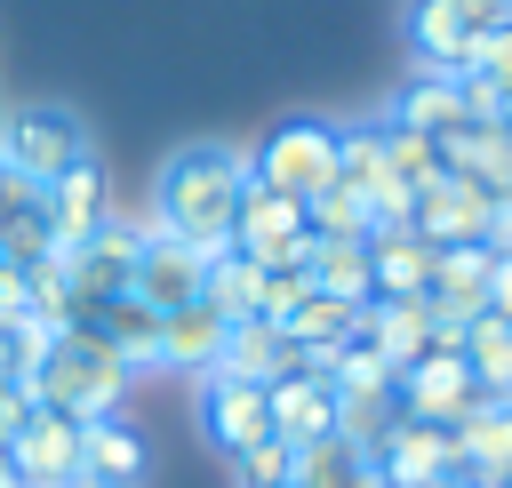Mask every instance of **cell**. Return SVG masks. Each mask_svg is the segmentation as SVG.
Instances as JSON below:
<instances>
[{
    "instance_id": "3",
    "label": "cell",
    "mask_w": 512,
    "mask_h": 488,
    "mask_svg": "<svg viewBox=\"0 0 512 488\" xmlns=\"http://www.w3.org/2000/svg\"><path fill=\"white\" fill-rule=\"evenodd\" d=\"M136 240H144V224L104 216L88 240L56 248V272H64V296H72V312H80V320H88V312H104L112 296H128V280H136Z\"/></svg>"
},
{
    "instance_id": "20",
    "label": "cell",
    "mask_w": 512,
    "mask_h": 488,
    "mask_svg": "<svg viewBox=\"0 0 512 488\" xmlns=\"http://www.w3.org/2000/svg\"><path fill=\"white\" fill-rule=\"evenodd\" d=\"M288 368H296V344H288L272 320H232V328H224L216 376H240V384H280Z\"/></svg>"
},
{
    "instance_id": "4",
    "label": "cell",
    "mask_w": 512,
    "mask_h": 488,
    "mask_svg": "<svg viewBox=\"0 0 512 488\" xmlns=\"http://www.w3.org/2000/svg\"><path fill=\"white\" fill-rule=\"evenodd\" d=\"M80 152H88V128H80V112H64V104H24V112L0 120V176L56 184Z\"/></svg>"
},
{
    "instance_id": "13",
    "label": "cell",
    "mask_w": 512,
    "mask_h": 488,
    "mask_svg": "<svg viewBox=\"0 0 512 488\" xmlns=\"http://www.w3.org/2000/svg\"><path fill=\"white\" fill-rule=\"evenodd\" d=\"M408 48H416V72H472L480 56V24L456 8V0H408Z\"/></svg>"
},
{
    "instance_id": "31",
    "label": "cell",
    "mask_w": 512,
    "mask_h": 488,
    "mask_svg": "<svg viewBox=\"0 0 512 488\" xmlns=\"http://www.w3.org/2000/svg\"><path fill=\"white\" fill-rule=\"evenodd\" d=\"M232 472H240V488H280V480H296V448L272 432V440L240 448V456H232Z\"/></svg>"
},
{
    "instance_id": "27",
    "label": "cell",
    "mask_w": 512,
    "mask_h": 488,
    "mask_svg": "<svg viewBox=\"0 0 512 488\" xmlns=\"http://www.w3.org/2000/svg\"><path fill=\"white\" fill-rule=\"evenodd\" d=\"M312 288L320 296H344V304H368L376 280H368V240H312Z\"/></svg>"
},
{
    "instance_id": "1",
    "label": "cell",
    "mask_w": 512,
    "mask_h": 488,
    "mask_svg": "<svg viewBox=\"0 0 512 488\" xmlns=\"http://www.w3.org/2000/svg\"><path fill=\"white\" fill-rule=\"evenodd\" d=\"M248 192V152L232 144H176L152 176V224L192 248H232V216Z\"/></svg>"
},
{
    "instance_id": "35",
    "label": "cell",
    "mask_w": 512,
    "mask_h": 488,
    "mask_svg": "<svg viewBox=\"0 0 512 488\" xmlns=\"http://www.w3.org/2000/svg\"><path fill=\"white\" fill-rule=\"evenodd\" d=\"M488 312L512 320V256H488Z\"/></svg>"
},
{
    "instance_id": "12",
    "label": "cell",
    "mask_w": 512,
    "mask_h": 488,
    "mask_svg": "<svg viewBox=\"0 0 512 488\" xmlns=\"http://www.w3.org/2000/svg\"><path fill=\"white\" fill-rule=\"evenodd\" d=\"M488 208H496V192L488 184H472V176H432L424 192H416V232L432 240V248H464V240H488Z\"/></svg>"
},
{
    "instance_id": "39",
    "label": "cell",
    "mask_w": 512,
    "mask_h": 488,
    "mask_svg": "<svg viewBox=\"0 0 512 488\" xmlns=\"http://www.w3.org/2000/svg\"><path fill=\"white\" fill-rule=\"evenodd\" d=\"M64 488H120V480H104V472H72Z\"/></svg>"
},
{
    "instance_id": "38",
    "label": "cell",
    "mask_w": 512,
    "mask_h": 488,
    "mask_svg": "<svg viewBox=\"0 0 512 488\" xmlns=\"http://www.w3.org/2000/svg\"><path fill=\"white\" fill-rule=\"evenodd\" d=\"M456 8H464V16L480 24V32H496V24H512V0H456Z\"/></svg>"
},
{
    "instance_id": "26",
    "label": "cell",
    "mask_w": 512,
    "mask_h": 488,
    "mask_svg": "<svg viewBox=\"0 0 512 488\" xmlns=\"http://www.w3.org/2000/svg\"><path fill=\"white\" fill-rule=\"evenodd\" d=\"M256 296H264V264L240 256V248H216L208 280H200V304H216L224 320H256Z\"/></svg>"
},
{
    "instance_id": "6",
    "label": "cell",
    "mask_w": 512,
    "mask_h": 488,
    "mask_svg": "<svg viewBox=\"0 0 512 488\" xmlns=\"http://www.w3.org/2000/svg\"><path fill=\"white\" fill-rule=\"evenodd\" d=\"M232 248H240V256H256L264 272H304V264H312V224H304V200L248 184V192H240V216H232Z\"/></svg>"
},
{
    "instance_id": "30",
    "label": "cell",
    "mask_w": 512,
    "mask_h": 488,
    "mask_svg": "<svg viewBox=\"0 0 512 488\" xmlns=\"http://www.w3.org/2000/svg\"><path fill=\"white\" fill-rule=\"evenodd\" d=\"M376 128H384V160H392V176H400V184H416V192H424L432 176H448V160H440V144H432V136L392 128V120H376Z\"/></svg>"
},
{
    "instance_id": "2",
    "label": "cell",
    "mask_w": 512,
    "mask_h": 488,
    "mask_svg": "<svg viewBox=\"0 0 512 488\" xmlns=\"http://www.w3.org/2000/svg\"><path fill=\"white\" fill-rule=\"evenodd\" d=\"M128 384H136V368L80 320V328H56L48 336V352L32 360V376H24V392L40 400V408H64V416H120V400H128Z\"/></svg>"
},
{
    "instance_id": "14",
    "label": "cell",
    "mask_w": 512,
    "mask_h": 488,
    "mask_svg": "<svg viewBox=\"0 0 512 488\" xmlns=\"http://www.w3.org/2000/svg\"><path fill=\"white\" fill-rule=\"evenodd\" d=\"M40 208H48V232H56V248H72V240H88L104 216H112V184H104V168H96V152H80L56 184H40Z\"/></svg>"
},
{
    "instance_id": "34",
    "label": "cell",
    "mask_w": 512,
    "mask_h": 488,
    "mask_svg": "<svg viewBox=\"0 0 512 488\" xmlns=\"http://www.w3.org/2000/svg\"><path fill=\"white\" fill-rule=\"evenodd\" d=\"M32 320V272L24 264H0V328Z\"/></svg>"
},
{
    "instance_id": "7",
    "label": "cell",
    "mask_w": 512,
    "mask_h": 488,
    "mask_svg": "<svg viewBox=\"0 0 512 488\" xmlns=\"http://www.w3.org/2000/svg\"><path fill=\"white\" fill-rule=\"evenodd\" d=\"M368 464L384 488H432V480H456V432L448 424H424V416H392L376 440H368Z\"/></svg>"
},
{
    "instance_id": "24",
    "label": "cell",
    "mask_w": 512,
    "mask_h": 488,
    "mask_svg": "<svg viewBox=\"0 0 512 488\" xmlns=\"http://www.w3.org/2000/svg\"><path fill=\"white\" fill-rule=\"evenodd\" d=\"M456 352H464V368H472V384H480L488 400H512V320H496V312L464 320Z\"/></svg>"
},
{
    "instance_id": "10",
    "label": "cell",
    "mask_w": 512,
    "mask_h": 488,
    "mask_svg": "<svg viewBox=\"0 0 512 488\" xmlns=\"http://www.w3.org/2000/svg\"><path fill=\"white\" fill-rule=\"evenodd\" d=\"M200 432H208V448L232 464L240 448H256V440H272V400H264V384H240V376H200Z\"/></svg>"
},
{
    "instance_id": "33",
    "label": "cell",
    "mask_w": 512,
    "mask_h": 488,
    "mask_svg": "<svg viewBox=\"0 0 512 488\" xmlns=\"http://www.w3.org/2000/svg\"><path fill=\"white\" fill-rule=\"evenodd\" d=\"M472 72H480L488 88H504V96H512V24L480 32V56H472Z\"/></svg>"
},
{
    "instance_id": "17",
    "label": "cell",
    "mask_w": 512,
    "mask_h": 488,
    "mask_svg": "<svg viewBox=\"0 0 512 488\" xmlns=\"http://www.w3.org/2000/svg\"><path fill=\"white\" fill-rule=\"evenodd\" d=\"M432 240L416 232V224H376L368 232V280H376V296H424L432 288Z\"/></svg>"
},
{
    "instance_id": "19",
    "label": "cell",
    "mask_w": 512,
    "mask_h": 488,
    "mask_svg": "<svg viewBox=\"0 0 512 488\" xmlns=\"http://www.w3.org/2000/svg\"><path fill=\"white\" fill-rule=\"evenodd\" d=\"M56 256V232H48V208H40V184L24 176H0V264H48Z\"/></svg>"
},
{
    "instance_id": "29",
    "label": "cell",
    "mask_w": 512,
    "mask_h": 488,
    "mask_svg": "<svg viewBox=\"0 0 512 488\" xmlns=\"http://www.w3.org/2000/svg\"><path fill=\"white\" fill-rule=\"evenodd\" d=\"M304 224H312V240H368V200L344 184H320L304 200Z\"/></svg>"
},
{
    "instance_id": "37",
    "label": "cell",
    "mask_w": 512,
    "mask_h": 488,
    "mask_svg": "<svg viewBox=\"0 0 512 488\" xmlns=\"http://www.w3.org/2000/svg\"><path fill=\"white\" fill-rule=\"evenodd\" d=\"M488 248L512 256V192H496V208H488Z\"/></svg>"
},
{
    "instance_id": "43",
    "label": "cell",
    "mask_w": 512,
    "mask_h": 488,
    "mask_svg": "<svg viewBox=\"0 0 512 488\" xmlns=\"http://www.w3.org/2000/svg\"><path fill=\"white\" fill-rule=\"evenodd\" d=\"M280 488H296V480H280Z\"/></svg>"
},
{
    "instance_id": "9",
    "label": "cell",
    "mask_w": 512,
    "mask_h": 488,
    "mask_svg": "<svg viewBox=\"0 0 512 488\" xmlns=\"http://www.w3.org/2000/svg\"><path fill=\"white\" fill-rule=\"evenodd\" d=\"M208 256H216V248H192V240H176V232L144 224L128 296H136V304H152V312H176V304H192V296H200V280H208Z\"/></svg>"
},
{
    "instance_id": "22",
    "label": "cell",
    "mask_w": 512,
    "mask_h": 488,
    "mask_svg": "<svg viewBox=\"0 0 512 488\" xmlns=\"http://www.w3.org/2000/svg\"><path fill=\"white\" fill-rule=\"evenodd\" d=\"M296 488H376L368 440H352V432H328V440L296 448Z\"/></svg>"
},
{
    "instance_id": "28",
    "label": "cell",
    "mask_w": 512,
    "mask_h": 488,
    "mask_svg": "<svg viewBox=\"0 0 512 488\" xmlns=\"http://www.w3.org/2000/svg\"><path fill=\"white\" fill-rule=\"evenodd\" d=\"M280 336L296 344V352H320V344H352L360 336V304H344V296H304L288 320H280Z\"/></svg>"
},
{
    "instance_id": "41",
    "label": "cell",
    "mask_w": 512,
    "mask_h": 488,
    "mask_svg": "<svg viewBox=\"0 0 512 488\" xmlns=\"http://www.w3.org/2000/svg\"><path fill=\"white\" fill-rule=\"evenodd\" d=\"M496 120H504V128H512V96H504V112H496Z\"/></svg>"
},
{
    "instance_id": "15",
    "label": "cell",
    "mask_w": 512,
    "mask_h": 488,
    "mask_svg": "<svg viewBox=\"0 0 512 488\" xmlns=\"http://www.w3.org/2000/svg\"><path fill=\"white\" fill-rule=\"evenodd\" d=\"M360 344L384 352V368L400 376L416 352H432V304L424 296H368L360 304Z\"/></svg>"
},
{
    "instance_id": "18",
    "label": "cell",
    "mask_w": 512,
    "mask_h": 488,
    "mask_svg": "<svg viewBox=\"0 0 512 488\" xmlns=\"http://www.w3.org/2000/svg\"><path fill=\"white\" fill-rule=\"evenodd\" d=\"M224 312L216 304H176V312H160V368H184V376H208L216 368V352H224Z\"/></svg>"
},
{
    "instance_id": "36",
    "label": "cell",
    "mask_w": 512,
    "mask_h": 488,
    "mask_svg": "<svg viewBox=\"0 0 512 488\" xmlns=\"http://www.w3.org/2000/svg\"><path fill=\"white\" fill-rule=\"evenodd\" d=\"M24 416H32V392H24V384H0V448L16 440V424H24Z\"/></svg>"
},
{
    "instance_id": "44",
    "label": "cell",
    "mask_w": 512,
    "mask_h": 488,
    "mask_svg": "<svg viewBox=\"0 0 512 488\" xmlns=\"http://www.w3.org/2000/svg\"><path fill=\"white\" fill-rule=\"evenodd\" d=\"M376 488H384V480H376Z\"/></svg>"
},
{
    "instance_id": "11",
    "label": "cell",
    "mask_w": 512,
    "mask_h": 488,
    "mask_svg": "<svg viewBox=\"0 0 512 488\" xmlns=\"http://www.w3.org/2000/svg\"><path fill=\"white\" fill-rule=\"evenodd\" d=\"M8 464H16L24 488H64L72 472H88V464H80V416L32 400V416H24L16 440H8Z\"/></svg>"
},
{
    "instance_id": "8",
    "label": "cell",
    "mask_w": 512,
    "mask_h": 488,
    "mask_svg": "<svg viewBox=\"0 0 512 488\" xmlns=\"http://www.w3.org/2000/svg\"><path fill=\"white\" fill-rule=\"evenodd\" d=\"M392 400H400V416H424V424H456L472 400H488L480 384H472V368H464V352L456 344H432V352H416L400 376H392Z\"/></svg>"
},
{
    "instance_id": "16",
    "label": "cell",
    "mask_w": 512,
    "mask_h": 488,
    "mask_svg": "<svg viewBox=\"0 0 512 488\" xmlns=\"http://www.w3.org/2000/svg\"><path fill=\"white\" fill-rule=\"evenodd\" d=\"M264 400H272V432H280L288 448H312V440L336 432V392H328V376H312V368H288L280 384H264Z\"/></svg>"
},
{
    "instance_id": "40",
    "label": "cell",
    "mask_w": 512,
    "mask_h": 488,
    "mask_svg": "<svg viewBox=\"0 0 512 488\" xmlns=\"http://www.w3.org/2000/svg\"><path fill=\"white\" fill-rule=\"evenodd\" d=\"M0 488H24V480H16V464H8V448H0Z\"/></svg>"
},
{
    "instance_id": "5",
    "label": "cell",
    "mask_w": 512,
    "mask_h": 488,
    "mask_svg": "<svg viewBox=\"0 0 512 488\" xmlns=\"http://www.w3.org/2000/svg\"><path fill=\"white\" fill-rule=\"evenodd\" d=\"M248 184L312 200L320 184H336V128L328 120H280L256 152H248Z\"/></svg>"
},
{
    "instance_id": "23",
    "label": "cell",
    "mask_w": 512,
    "mask_h": 488,
    "mask_svg": "<svg viewBox=\"0 0 512 488\" xmlns=\"http://www.w3.org/2000/svg\"><path fill=\"white\" fill-rule=\"evenodd\" d=\"M88 328L128 360V368H160V312L136 304V296H112L104 312H88Z\"/></svg>"
},
{
    "instance_id": "21",
    "label": "cell",
    "mask_w": 512,
    "mask_h": 488,
    "mask_svg": "<svg viewBox=\"0 0 512 488\" xmlns=\"http://www.w3.org/2000/svg\"><path fill=\"white\" fill-rule=\"evenodd\" d=\"M472 112H464V80L456 72H416L408 88H400V104H392V128H416V136H448V128H464Z\"/></svg>"
},
{
    "instance_id": "32",
    "label": "cell",
    "mask_w": 512,
    "mask_h": 488,
    "mask_svg": "<svg viewBox=\"0 0 512 488\" xmlns=\"http://www.w3.org/2000/svg\"><path fill=\"white\" fill-rule=\"evenodd\" d=\"M304 296H312V272H264V296H256V320H272V328H280V320H288V312H296Z\"/></svg>"
},
{
    "instance_id": "42",
    "label": "cell",
    "mask_w": 512,
    "mask_h": 488,
    "mask_svg": "<svg viewBox=\"0 0 512 488\" xmlns=\"http://www.w3.org/2000/svg\"><path fill=\"white\" fill-rule=\"evenodd\" d=\"M504 488H512V472H504Z\"/></svg>"
},
{
    "instance_id": "25",
    "label": "cell",
    "mask_w": 512,
    "mask_h": 488,
    "mask_svg": "<svg viewBox=\"0 0 512 488\" xmlns=\"http://www.w3.org/2000/svg\"><path fill=\"white\" fill-rule=\"evenodd\" d=\"M80 464L104 472V480H120V488H136V480H144V440H136V424L88 416V424H80Z\"/></svg>"
}]
</instances>
